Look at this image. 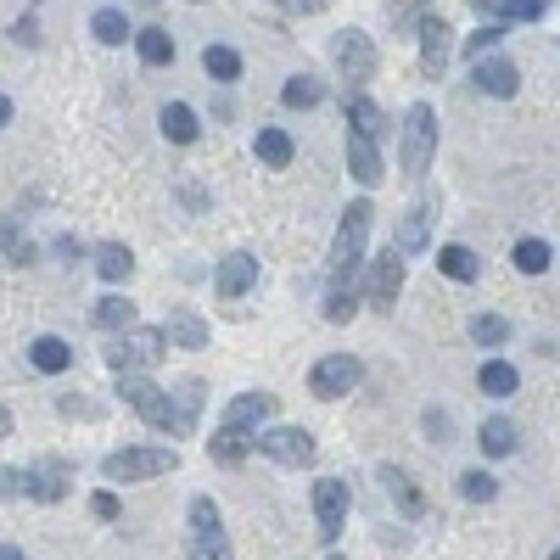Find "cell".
Instances as JSON below:
<instances>
[{
  "label": "cell",
  "instance_id": "obj_38",
  "mask_svg": "<svg viewBox=\"0 0 560 560\" xmlns=\"http://www.w3.org/2000/svg\"><path fill=\"white\" fill-rule=\"evenodd\" d=\"M499 40H504V28H499V23H482L471 40H465V56H471V62H482V56H488Z\"/></svg>",
  "mask_w": 560,
  "mask_h": 560
},
{
  "label": "cell",
  "instance_id": "obj_6",
  "mask_svg": "<svg viewBox=\"0 0 560 560\" xmlns=\"http://www.w3.org/2000/svg\"><path fill=\"white\" fill-rule=\"evenodd\" d=\"M191 560H230V538H224V516L219 504L202 493L191 499Z\"/></svg>",
  "mask_w": 560,
  "mask_h": 560
},
{
  "label": "cell",
  "instance_id": "obj_22",
  "mask_svg": "<svg viewBox=\"0 0 560 560\" xmlns=\"http://www.w3.org/2000/svg\"><path fill=\"white\" fill-rule=\"evenodd\" d=\"M476 387L488 392V398H510V392L521 387V376H516V364L488 359V364H482V370H476Z\"/></svg>",
  "mask_w": 560,
  "mask_h": 560
},
{
  "label": "cell",
  "instance_id": "obj_47",
  "mask_svg": "<svg viewBox=\"0 0 560 560\" xmlns=\"http://www.w3.org/2000/svg\"><path fill=\"white\" fill-rule=\"evenodd\" d=\"M549 560H560V549H555V555H549Z\"/></svg>",
  "mask_w": 560,
  "mask_h": 560
},
{
  "label": "cell",
  "instance_id": "obj_41",
  "mask_svg": "<svg viewBox=\"0 0 560 560\" xmlns=\"http://www.w3.org/2000/svg\"><path fill=\"white\" fill-rule=\"evenodd\" d=\"M17 493H23V471L0 465V499H17Z\"/></svg>",
  "mask_w": 560,
  "mask_h": 560
},
{
  "label": "cell",
  "instance_id": "obj_39",
  "mask_svg": "<svg viewBox=\"0 0 560 560\" xmlns=\"http://www.w3.org/2000/svg\"><path fill=\"white\" fill-rule=\"evenodd\" d=\"M0 247L12 252V264H34V241H23L17 224H6V219H0Z\"/></svg>",
  "mask_w": 560,
  "mask_h": 560
},
{
  "label": "cell",
  "instance_id": "obj_10",
  "mask_svg": "<svg viewBox=\"0 0 560 560\" xmlns=\"http://www.w3.org/2000/svg\"><path fill=\"white\" fill-rule=\"evenodd\" d=\"M331 56L353 84H364L370 73H376V45H370V34H359V28H342V34L331 40Z\"/></svg>",
  "mask_w": 560,
  "mask_h": 560
},
{
  "label": "cell",
  "instance_id": "obj_11",
  "mask_svg": "<svg viewBox=\"0 0 560 560\" xmlns=\"http://www.w3.org/2000/svg\"><path fill=\"white\" fill-rule=\"evenodd\" d=\"M68 476H73L68 460H40V465H28V471H23V499H40V504L68 499Z\"/></svg>",
  "mask_w": 560,
  "mask_h": 560
},
{
  "label": "cell",
  "instance_id": "obj_1",
  "mask_svg": "<svg viewBox=\"0 0 560 560\" xmlns=\"http://www.w3.org/2000/svg\"><path fill=\"white\" fill-rule=\"evenodd\" d=\"M370 219H376L370 202H348V213L336 224V241H331V292H353V275L364 264V241H370Z\"/></svg>",
  "mask_w": 560,
  "mask_h": 560
},
{
  "label": "cell",
  "instance_id": "obj_36",
  "mask_svg": "<svg viewBox=\"0 0 560 560\" xmlns=\"http://www.w3.org/2000/svg\"><path fill=\"white\" fill-rule=\"evenodd\" d=\"M320 96H325V84L308 79V73L286 79V90H280V101H286V107H320Z\"/></svg>",
  "mask_w": 560,
  "mask_h": 560
},
{
  "label": "cell",
  "instance_id": "obj_19",
  "mask_svg": "<svg viewBox=\"0 0 560 560\" xmlns=\"http://www.w3.org/2000/svg\"><path fill=\"white\" fill-rule=\"evenodd\" d=\"M28 359H34V370H45V376H62V370L73 364V348L62 342V336H34Z\"/></svg>",
  "mask_w": 560,
  "mask_h": 560
},
{
  "label": "cell",
  "instance_id": "obj_37",
  "mask_svg": "<svg viewBox=\"0 0 560 560\" xmlns=\"http://www.w3.org/2000/svg\"><path fill=\"white\" fill-rule=\"evenodd\" d=\"M460 493H465L471 504H488L493 493H499V482H493L488 471H465V476H460Z\"/></svg>",
  "mask_w": 560,
  "mask_h": 560
},
{
  "label": "cell",
  "instance_id": "obj_2",
  "mask_svg": "<svg viewBox=\"0 0 560 560\" xmlns=\"http://www.w3.org/2000/svg\"><path fill=\"white\" fill-rule=\"evenodd\" d=\"M118 392H124L129 409H140V420H146V426H157V432H168V437H191L196 420L180 409V398H174V392L152 387L146 376H124V387H118Z\"/></svg>",
  "mask_w": 560,
  "mask_h": 560
},
{
  "label": "cell",
  "instance_id": "obj_9",
  "mask_svg": "<svg viewBox=\"0 0 560 560\" xmlns=\"http://www.w3.org/2000/svg\"><path fill=\"white\" fill-rule=\"evenodd\" d=\"M258 454H269V460L280 465H308L314 460V437L303 432V426H269V432H258Z\"/></svg>",
  "mask_w": 560,
  "mask_h": 560
},
{
  "label": "cell",
  "instance_id": "obj_17",
  "mask_svg": "<svg viewBox=\"0 0 560 560\" xmlns=\"http://www.w3.org/2000/svg\"><path fill=\"white\" fill-rule=\"evenodd\" d=\"M381 482H387V493H392V499H398V510H404L409 521H415V516H426V493L415 488V476H409V471H398V465H387V471H381Z\"/></svg>",
  "mask_w": 560,
  "mask_h": 560
},
{
  "label": "cell",
  "instance_id": "obj_3",
  "mask_svg": "<svg viewBox=\"0 0 560 560\" xmlns=\"http://www.w3.org/2000/svg\"><path fill=\"white\" fill-rule=\"evenodd\" d=\"M437 152V112L426 107V101H415L404 118V140H398V163H404L409 180H420L426 174V163H432Z\"/></svg>",
  "mask_w": 560,
  "mask_h": 560
},
{
  "label": "cell",
  "instance_id": "obj_27",
  "mask_svg": "<svg viewBox=\"0 0 560 560\" xmlns=\"http://www.w3.org/2000/svg\"><path fill=\"white\" fill-rule=\"evenodd\" d=\"M476 12H488V17H521V23H532V17H544L549 12V0H471Z\"/></svg>",
  "mask_w": 560,
  "mask_h": 560
},
{
  "label": "cell",
  "instance_id": "obj_29",
  "mask_svg": "<svg viewBox=\"0 0 560 560\" xmlns=\"http://www.w3.org/2000/svg\"><path fill=\"white\" fill-rule=\"evenodd\" d=\"M437 269H443L448 280H476V252L471 247H460V241H454V247H437Z\"/></svg>",
  "mask_w": 560,
  "mask_h": 560
},
{
  "label": "cell",
  "instance_id": "obj_4",
  "mask_svg": "<svg viewBox=\"0 0 560 560\" xmlns=\"http://www.w3.org/2000/svg\"><path fill=\"white\" fill-rule=\"evenodd\" d=\"M174 465H180L174 448H118L101 460V476L107 482H152V476H168Z\"/></svg>",
  "mask_w": 560,
  "mask_h": 560
},
{
  "label": "cell",
  "instance_id": "obj_21",
  "mask_svg": "<svg viewBox=\"0 0 560 560\" xmlns=\"http://www.w3.org/2000/svg\"><path fill=\"white\" fill-rule=\"evenodd\" d=\"M348 124H353V135L381 140V135H387V112H381L370 96H353V101H348Z\"/></svg>",
  "mask_w": 560,
  "mask_h": 560
},
{
  "label": "cell",
  "instance_id": "obj_45",
  "mask_svg": "<svg viewBox=\"0 0 560 560\" xmlns=\"http://www.w3.org/2000/svg\"><path fill=\"white\" fill-rule=\"evenodd\" d=\"M0 560H23V549H17V544H0Z\"/></svg>",
  "mask_w": 560,
  "mask_h": 560
},
{
  "label": "cell",
  "instance_id": "obj_18",
  "mask_svg": "<svg viewBox=\"0 0 560 560\" xmlns=\"http://www.w3.org/2000/svg\"><path fill=\"white\" fill-rule=\"evenodd\" d=\"M348 168H353V180L359 185H376L381 180V152H376V140H364L348 129Z\"/></svg>",
  "mask_w": 560,
  "mask_h": 560
},
{
  "label": "cell",
  "instance_id": "obj_13",
  "mask_svg": "<svg viewBox=\"0 0 560 560\" xmlns=\"http://www.w3.org/2000/svg\"><path fill=\"white\" fill-rule=\"evenodd\" d=\"M448 51H454V28H448L443 17H426V23H420V73H426V79H443Z\"/></svg>",
  "mask_w": 560,
  "mask_h": 560
},
{
  "label": "cell",
  "instance_id": "obj_5",
  "mask_svg": "<svg viewBox=\"0 0 560 560\" xmlns=\"http://www.w3.org/2000/svg\"><path fill=\"white\" fill-rule=\"evenodd\" d=\"M163 353H168V336L157 331V325H140V331H124L118 342H112L107 364L112 370H124V376H135V370H152Z\"/></svg>",
  "mask_w": 560,
  "mask_h": 560
},
{
  "label": "cell",
  "instance_id": "obj_35",
  "mask_svg": "<svg viewBox=\"0 0 560 560\" xmlns=\"http://www.w3.org/2000/svg\"><path fill=\"white\" fill-rule=\"evenodd\" d=\"M471 342H476V348H504V342H510V320H499V314H476V320H471Z\"/></svg>",
  "mask_w": 560,
  "mask_h": 560
},
{
  "label": "cell",
  "instance_id": "obj_25",
  "mask_svg": "<svg viewBox=\"0 0 560 560\" xmlns=\"http://www.w3.org/2000/svg\"><path fill=\"white\" fill-rule=\"evenodd\" d=\"M163 135L180 140V146H191V140L202 135V124H196V112L185 107V101H168V107H163Z\"/></svg>",
  "mask_w": 560,
  "mask_h": 560
},
{
  "label": "cell",
  "instance_id": "obj_14",
  "mask_svg": "<svg viewBox=\"0 0 560 560\" xmlns=\"http://www.w3.org/2000/svg\"><path fill=\"white\" fill-rule=\"evenodd\" d=\"M258 286V258L252 252H230V258H219V269H213V292L219 297H241Z\"/></svg>",
  "mask_w": 560,
  "mask_h": 560
},
{
  "label": "cell",
  "instance_id": "obj_43",
  "mask_svg": "<svg viewBox=\"0 0 560 560\" xmlns=\"http://www.w3.org/2000/svg\"><path fill=\"white\" fill-rule=\"evenodd\" d=\"M280 6H286V12H320L325 0H280Z\"/></svg>",
  "mask_w": 560,
  "mask_h": 560
},
{
  "label": "cell",
  "instance_id": "obj_33",
  "mask_svg": "<svg viewBox=\"0 0 560 560\" xmlns=\"http://www.w3.org/2000/svg\"><path fill=\"white\" fill-rule=\"evenodd\" d=\"M96 325H101V331H129V325H135V303H129V297H101V303H96Z\"/></svg>",
  "mask_w": 560,
  "mask_h": 560
},
{
  "label": "cell",
  "instance_id": "obj_15",
  "mask_svg": "<svg viewBox=\"0 0 560 560\" xmlns=\"http://www.w3.org/2000/svg\"><path fill=\"white\" fill-rule=\"evenodd\" d=\"M404 292V258H398V252H381L376 258V269H370V303L376 308H392V297Z\"/></svg>",
  "mask_w": 560,
  "mask_h": 560
},
{
  "label": "cell",
  "instance_id": "obj_12",
  "mask_svg": "<svg viewBox=\"0 0 560 560\" xmlns=\"http://www.w3.org/2000/svg\"><path fill=\"white\" fill-rule=\"evenodd\" d=\"M314 516H320V538H336L342 521H348V482L320 476V482H314Z\"/></svg>",
  "mask_w": 560,
  "mask_h": 560
},
{
  "label": "cell",
  "instance_id": "obj_7",
  "mask_svg": "<svg viewBox=\"0 0 560 560\" xmlns=\"http://www.w3.org/2000/svg\"><path fill=\"white\" fill-rule=\"evenodd\" d=\"M359 376H364V364L353 359V353H325V359L308 370V392H314V398H348V392L359 387Z\"/></svg>",
  "mask_w": 560,
  "mask_h": 560
},
{
  "label": "cell",
  "instance_id": "obj_16",
  "mask_svg": "<svg viewBox=\"0 0 560 560\" xmlns=\"http://www.w3.org/2000/svg\"><path fill=\"white\" fill-rule=\"evenodd\" d=\"M516 84H521L516 62H504V56H482V62H476V90H482V96L510 101L516 96Z\"/></svg>",
  "mask_w": 560,
  "mask_h": 560
},
{
  "label": "cell",
  "instance_id": "obj_31",
  "mask_svg": "<svg viewBox=\"0 0 560 560\" xmlns=\"http://www.w3.org/2000/svg\"><path fill=\"white\" fill-rule=\"evenodd\" d=\"M510 264H516L521 275H544V269H549V241L521 236V241H516V252H510Z\"/></svg>",
  "mask_w": 560,
  "mask_h": 560
},
{
  "label": "cell",
  "instance_id": "obj_28",
  "mask_svg": "<svg viewBox=\"0 0 560 560\" xmlns=\"http://www.w3.org/2000/svg\"><path fill=\"white\" fill-rule=\"evenodd\" d=\"M163 336H168V348L180 342V348H208V325L196 320V314H174V320L163 325Z\"/></svg>",
  "mask_w": 560,
  "mask_h": 560
},
{
  "label": "cell",
  "instance_id": "obj_32",
  "mask_svg": "<svg viewBox=\"0 0 560 560\" xmlns=\"http://www.w3.org/2000/svg\"><path fill=\"white\" fill-rule=\"evenodd\" d=\"M476 443H482V454H516V426L504 415H493V420H482V437H476Z\"/></svg>",
  "mask_w": 560,
  "mask_h": 560
},
{
  "label": "cell",
  "instance_id": "obj_44",
  "mask_svg": "<svg viewBox=\"0 0 560 560\" xmlns=\"http://www.w3.org/2000/svg\"><path fill=\"white\" fill-rule=\"evenodd\" d=\"M0 437H12V409L0 404Z\"/></svg>",
  "mask_w": 560,
  "mask_h": 560
},
{
  "label": "cell",
  "instance_id": "obj_30",
  "mask_svg": "<svg viewBox=\"0 0 560 560\" xmlns=\"http://www.w3.org/2000/svg\"><path fill=\"white\" fill-rule=\"evenodd\" d=\"M129 269H135V252L129 247H118V241L96 247V275L101 280H129Z\"/></svg>",
  "mask_w": 560,
  "mask_h": 560
},
{
  "label": "cell",
  "instance_id": "obj_20",
  "mask_svg": "<svg viewBox=\"0 0 560 560\" xmlns=\"http://www.w3.org/2000/svg\"><path fill=\"white\" fill-rule=\"evenodd\" d=\"M426 219H432V202H415V208L404 213V224H398V241H392V252H398V258L426 247Z\"/></svg>",
  "mask_w": 560,
  "mask_h": 560
},
{
  "label": "cell",
  "instance_id": "obj_34",
  "mask_svg": "<svg viewBox=\"0 0 560 560\" xmlns=\"http://www.w3.org/2000/svg\"><path fill=\"white\" fill-rule=\"evenodd\" d=\"M202 68H208V79L230 84V79H241V56L230 51V45H208V51H202Z\"/></svg>",
  "mask_w": 560,
  "mask_h": 560
},
{
  "label": "cell",
  "instance_id": "obj_23",
  "mask_svg": "<svg viewBox=\"0 0 560 560\" xmlns=\"http://www.w3.org/2000/svg\"><path fill=\"white\" fill-rule=\"evenodd\" d=\"M292 157H297V146L286 129H258V163L264 168H292Z\"/></svg>",
  "mask_w": 560,
  "mask_h": 560
},
{
  "label": "cell",
  "instance_id": "obj_8",
  "mask_svg": "<svg viewBox=\"0 0 560 560\" xmlns=\"http://www.w3.org/2000/svg\"><path fill=\"white\" fill-rule=\"evenodd\" d=\"M269 415H275V398H269V392H241V398L224 404L219 432H236V437H252V443H258V426H264Z\"/></svg>",
  "mask_w": 560,
  "mask_h": 560
},
{
  "label": "cell",
  "instance_id": "obj_24",
  "mask_svg": "<svg viewBox=\"0 0 560 560\" xmlns=\"http://www.w3.org/2000/svg\"><path fill=\"white\" fill-rule=\"evenodd\" d=\"M135 51H140L146 68H163V62H174V34H168V28H140Z\"/></svg>",
  "mask_w": 560,
  "mask_h": 560
},
{
  "label": "cell",
  "instance_id": "obj_46",
  "mask_svg": "<svg viewBox=\"0 0 560 560\" xmlns=\"http://www.w3.org/2000/svg\"><path fill=\"white\" fill-rule=\"evenodd\" d=\"M6 124H12V101L0 96V129H6Z\"/></svg>",
  "mask_w": 560,
  "mask_h": 560
},
{
  "label": "cell",
  "instance_id": "obj_48",
  "mask_svg": "<svg viewBox=\"0 0 560 560\" xmlns=\"http://www.w3.org/2000/svg\"><path fill=\"white\" fill-rule=\"evenodd\" d=\"M331 560H342V555H331Z\"/></svg>",
  "mask_w": 560,
  "mask_h": 560
},
{
  "label": "cell",
  "instance_id": "obj_26",
  "mask_svg": "<svg viewBox=\"0 0 560 560\" xmlns=\"http://www.w3.org/2000/svg\"><path fill=\"white\" fill-rule=\"evenodd\" d=\"M90 34H96L101 45H124L129 34H135V28H129V17L118 12V6H101V12L90 17Z\"/></svg>",
  "mask_w": 560,
  "mask_h": 560
},
{
  "label": "cell",
  "instance_id": "obj_42",
  "mask_svg": "<svg viewBox=\"0 0 560 560\" xmlns=\"http://www.w3.org/2000/svg\"><path fill=\"white\" fill-rule=\"evenodd\" d=\"M12 40L17 45H34V40H40V23H34V17H17V23H12Z\"/></svg>",
  "mask_w": 560,
  "mask_h": 560
},
{
  "label": "cell",
  "instance_id": "obj_40",
  "mask_svg": "<svg viewBox=\"0 0 560 560\" xmlns=\"http://www.w3.org/2000/svg\"><path fill=\"white\" fill-rule=\"evenodd\" d=\"M90 510H96V521H118V516H124V504H118V493H107V488H101L96 499H90Z\"/></svg>",
  "mask_w": 560,
  "mask_h": 560
}]
</instances>
